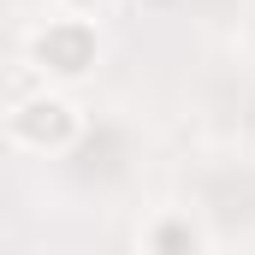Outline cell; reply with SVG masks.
<instances>
[{
    "label": "cell",
    "instance_id": "obj_1",
    "mask_svg": "<svg viewBox=\"0 0 255 255\" xmlns=\"http://www.w3.org/2000/svg\"><path fill=\"white\" fill-rule=\"evenodd\" d=\"M83 130V119H77V107L65 101V95H24L12 113H6V136H12V148H36V154H54V148H65L71 136Z\"/></svg>",
    "mask_w": 255,
    "mask_h": 255
},
{
    "label": "cell",
    "instance_id": "obj_2",
    "mask_svg": "<svg viewBox=\"0 0 255 255\" xmlns=\"http://www.w3.org/2000/svg\"><path fill=\"white\" fill-rule=\"evenodd\" d=\"M30 60L42 77H83L89 65H95V30H89V18H54V24H42L36 36H30Z\"/></svg>",
    "mask_w": 255,
    "mask_h": 255
},
{
    "label": "cell",
    "instance_id": "obj_3",
    "mask_svg": "<svg viewBox=\"0 0 255 255\" xmlns=\"http://www.w3.org/2000/svg\"><path fill=\"white\" fill-rule=\"evenodd\" d=\"M142 250L148 255H202V232L190 226V214H160L142 232Z\"/></svg>",
    "mask_w": 255,
    "mask_h": 255
},
{
    "label": "cell",
    "instance_id": "obj_4",
    "mask_svg": "<svg viewBox=\"0 0 255 255\" xmlns=\"http://www.w3.org/2000/svg\"><path fill=\"white\" fill-rule=\"evenodd\" d=\"M65 12H71V18H83V12H95V6H101V0H60Z\"/></svg>",
    "mask_w": 255,
    "mask_h": 255
}]
</instances>
